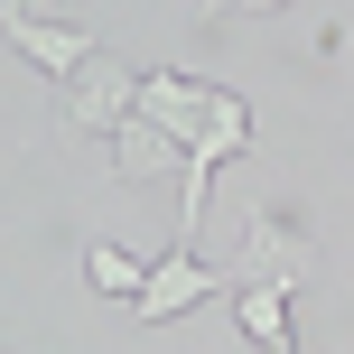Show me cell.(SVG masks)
Wrapping results in <instances>:
<instances>
[{
    "label": "cell",
    "instance_id": "1",
    "mask_svg": "<svg viewBox=\"0 0 354 354\" xmlns=\"http://www.w3.org/2000/svg\"><path fill=\"white\" fill-rule=\"evenodd\" d=\"M131 112H140V75H131V56H103V47H93L84 66L66 75V122H75V131H103V140H112Z\"/></svg>",
    "mask_w": 354,
    "mask_h": 354
},
{
    "label": "cell",
    "instance_id": "2",
    "mask_svg": "<svg viewBox=\"0 0 354 354\" xmlns=\"http://www.w3.org/2000/svg\"><path fill=\"white\" fill-rule=\"evenodd\" d=\"M205 289H224V280L196 261V243H168L159 261H149V280H140V299H131V317H140V326H168V317H187Z\"/></svg>",
    "mask_w": 354,
    "mask_h": 354
},
{
    "label": "cell",
    "instance_id": "3",
    "mask_svg": "<svg viewBox=\"0 0 354 354\" xmlns=\"http://www.w3.org/2000/svg\"><path fill=\"white\" fill-rule=\"evenodd\" d=\"M0 37H10V47L28 56L37 75H56V84H66V75L93 56V37H84V28H66V19H37L28 0H0Z\"/></svg>",
    "mask_w": 354,
    "mask_h": 354
},
{
    "label": "cell",
    "instance_id": "4",
    "mask_svg": "<svg viewBox=\"0 0 354 354\" xmlns=\"http://www.w3.org/2000/svg\"><path fill=\"white\" fill-rule=\"evenodd\" d=\"M205 112H214V84H196V75H168V66H149V75H140V122H159L177 149H196V140H205Z\"/></svg>",
    "mask_w": 354,
    "mask_h": 354
},
{
    "label": "cell",
    "instance_id": "5",
    "mask_svg": "<svg viewBox=\"0 0 354 354\" xmlns=\"http://www.w3.org/2000/svg\"><path fill=\"white\" fill-rule=\"evenodd\" d=\"M308 233L299 224H280V214H261V224L243 233V261H233V280H270V289H299L308 280Z\"/></svg>",
    "mask_w": 354,
    "mask_h": 354
},
{
    "label": "cell",
    "instance_id": "6",
    "mask_svg": "<svg viewBox=\"0 0 354 354\" xmlns=\"http://www.w3.org/2000/svg\"><path fill=\"white\" fill-rule=\"evenodd\" d=\"M112 168H122L131 187H149V177H187V149H177L159 122H140V112H131V122L112 131Z\"/></svg>",
    "mask_w": 354,
    "mask_h": 354
},
{
    "label": "cell",
    "instance_id": "7",
    "mask_svg": "<svg viewBox=\"0 0 354 354\" xmlns=\"http://www.w3.org/2000/svg\"><path fill=\"white\" fill-rule=\"evenodd\" d=\"M233 317H243L252 354H299V336H289V289H270V280H233Z\"/></svg>",
    "mask_w": 354,
    "mask_h": 354
},
{
    "label": "cell",
    "instance_id": "8",
    "mask_svg": "<svg viewBox=\"0 0 354 354\" xmlns=\"http://www.w3.org/2000/svg\"><path fill=\"white\" fill-rule=\"evenodd\" d=\"M84 280L103 289V299H140L149 261H140V252H122V243H84Z\"/></svg>",
    "mask_w": 354,
    "mask_h": 354
},
{
    "label": "cell",
    "instance_id": "9",
    "mask_svg": "<svg viewBox=\"0 0 354 354\" xmlns=\"http://www.w3.org/2000/svg\"><path fill=\"white\" fill-rule=\"evenodd\" d=\"M28 10H37V19H66V28H75V19L93 10V0H28Z\"/></svg>",
    "mask_w": 354,
    "mask_h": 354
},
{
    "label": "cell",
    "instance_id": "10",
    "mask_svg": "<svg viewBox=\"0 0 354 354\" xmlns=\"http://www.w3.org/2000/svg\"><path fill=\"white\" fill-rule=\"evenodd\" d=\"M224 10H243V0H205V19H224Z\"/></svg>",
    "mask_w": 354,
    "mask_h": 354
},
{
    "label": "cell",
    "instance_id": "11",
    "mask_svg": "<svg viewBox=\"0 0 354 354\" xmlns=\"http://www.w3.org/2000/svg\"><path fill=\"white\" fill-rule=\"evenodd\" d=\"M243 10H289V0H243Z\"/></svg>",
    "mask_w": 354,
    "mask_h": 354
}]
</instances>
